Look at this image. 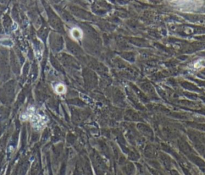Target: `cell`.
<instances>
[{"instance_id": "1", "label": "cell", "mask_w": 205, "mask_h": 175, "mask_svg": "<svg viewBox=\"0 0 205 175\" xmlns=\"http://www.w3.org/2000/svg\"><path fill=\"white\" fill-rule=\"evenodd\" d=\"M29 119L31 121L34 128L37 130L42 129L46 122L44 117L40 116V115L34 114V110H33L31 113Z\"/></svg>"}]
</instances>
